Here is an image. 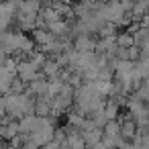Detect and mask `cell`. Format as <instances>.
Returning a JSON list of instances; mask_svg holds the SVG:
<instances>
[{
  "mask_svg": "<svg viewBox=\"0 0 149 149\" xmlns=\"http://www.w3.org/2000/svg\"><path fill=\"white\" fill-rule=\"evenodd\" d=\"M129 59H131V61L139 59V47H137V45H131V47H129Z\"/></svg>",
  "mask_w": 149,
  "mask_h": 149,
  "instance_id": "15",
  "label": "cell"
},
{
  "mask_svg": "<svg viewBox=\"0 0 149 149\" xmlns=\"http://www.w3.org/2000/svg\"><path fill=\"white\" fill-rule=\"evenodd\" d=\"M37 2H47V0H37Z\"/></svg>",
  "mask_w": 149,
  "mask_h": 149,
  "instance_id": "17",
  "label": "cell"
},
{
  "mask_svg": "<svg viewBox=\"0 0 149 149\" xmlns=\"http://www.w3.org/2000/svg\"><path fill=\"white\" fill-rule=\"evenodd\" d=\"M116 33H118V25H114V23H110V21H104L96 35H98V37H112V35H116Z\"/></svg>",
  "mask_w": 149,
  "mask_h": 149,
  "instance_id": "10",
  "label": "cell"
},
{
  "mask_svg": "<svg viewBox=\"0 0 149 149\" xmlns=\"http://www.w3.org/2000/svg\"><path fill=\"white\" fill-rule=\"evenodd\" d=\"M35 123H37V114H33V112H27V114H23V116L19 118V133H23V135H29V133L35 129Z\"/></svg>",
  "mask_w": 149,
  "mask_h": 149,
  "instance_id": "4",
  "label": "cell"
},
{
  "mask_svg": "<svg viewBox=\"0 0 149 149\" xmlns=\"http://www.w3.org/2000/svg\"><path fill=\"white\" fill-rule=\"evenodd\" d=\"M80 135H82V139L86 141V145H94V143H98L100 139H102V129L100 127H92V129H88V131H80Z\"/></svg>",
  "mask_w": 149,
  "mask_h": 149,
  "instance_id": "5",
  "label": "cell"
},
{
  "mask_svg": "<svg viewBox=\"0 0 149 149\" xmlns=\"http://www.w3.org/2000/svg\"><path fill=\"white\" fill-rule=\"evenodd\" d=\"M27 57H29V59H31V61H33V63H35V65L39 68V70H41V65H43V61L47 59V53H43L41 49H39V51H35V49H33V51H31V53H29Z\"/></svg>",
  "mask_w": 149,
  "mask_h": 149,
  "instance_id": "14",
  "label": "cell"
},
{
  "mask_svg": "<svg viewBox=\"0 0 149 149\" xmlns=\"http://www.w3.org/2000/svg\"><path fill=\"white\" fill-rule=\"evenodd\" d=\"M72 45L78 53H86V51H94L96 49V39L92 35H74Z\"/></svg>",
  "mask_w": 149,
  "mask_h": 149,
  "instance_id": "2",
  "label": "cell"
},
{
  "mask_svg": "<svg viewBox=\"0 0 149 149\" xmlns=\"http://www.w3.org/2000/svg\"><path fill=\"white\" fill-rule=\"evenodd\" d=\"M17 76H19L25 84H29V82H33V80H37V78H43V72L27 57V59H19V61H17Z\"/></svg>",
  "mask_w": 149,
  "mask_h": 149,
  "instance_id": "1",
  "label": "cell"
},
{
  "mask_svg": "<svg viewBox=\"0 0 149 149\" xmlns=\"http://www.w3.org/2000/svg\"><path fill=\"white\" fill-rule=\"evenodd\" d=\"M118 112H120V106L112 98L104 100V114H106V118H118Z\"/></svg>",
  "mask_w": 149,
  "mask_h": 149,
  "instance_id": "12",
  "label": "cell"
},
{
  "mask_svg": "<svg viewBox=\"0 0 149 149\" xmlns=\"http://www.w3.org/2000/svg\"><path fill=\"white\" fill-rule=\"evenodd\" d=\"M39 15H41V19L45 21V25H51V23H55V21H59L61 19V15L51 6V4H47V6H41V10H39Z\"/></svg>",
  "mask_w": 149,
  "mask_h": 149,
  "instance_id": "7",
  "label": "cell"
},
{
  "mask_svg": "<svg viewBox=\"0 0 149 149\" xmlns=\"http://www.w3.org/2000/svg\"><path fill=\"white\" fill-rule=\"evenodd\" d=\"M133 94H135L139 100H143V102H145V100L149 98V80H141V84L133 90Z\"/></svg>",
  "mask_w": 149,
  "mask_h": 149,
  "instance_id": "13",
  "label": "cell"
},
{
  "mask_svg": "<svg viewBox=\"0 0 149 149\" xmlns=\"http://www.w3.org/2000/svg\"><path fill=\"white\" fill-rule=\"evenodd\" d=\"M15 135H19V123H17V118L8 120L6 125H0V137H2V139H13Z\"/></svg>",
  "mask_w": 149,
  "mask_h": 149,
  "instance_id": "8",
  "label": "cell"
},
{
  "mask_svg": "<svg viewBox=\"0 0 149 149\" xmlns=\"http://www.w3.org/2000/svg\"><path fill=\"white\" fill-rule=\"evenodd\" d=\"M147 80H149V78H147Z\"/></svg>",
  "mask_w": 149,
  "mask_h": 149,
  "instance_id": "18",
  "label": "cell"
},
{
  "mask_svg": "<svg viewBox=\"0 0 149 149\" xmlns=\"http://www.w3.org/2000/svg\"><path fill=\"white\" fill-rule=\"evenodd\" d=\"M116 45L118 47H131V45H135V41H133V33L131 31H123V33H116Z\"/></svg>",
  "mask_w": 149,
  "mask_h": 149,
  "instance_id": "11",
  "label": "cell"
},
{
  "mask_svg": "<svg viewBox=\"0 0 149 149\" xmlns=\"http://www.w3.org/2000/svg\"><path fill=\"white\" fill-rule=\"evenodd\" d=\"M25 90H27L29 94H33V96H41V94H47V78L43 76V78H37V80L29 82Z\"/></svg>",
  "mask_w": 149,
  "mask_h": 149,
  "instance_id": "3",
  "label": "cell"
},
{
  "mask_svg": "<svg viewBox=\"0 0 149 149\" xmlns=\"http://www.w3.org/2000/svg\"><path fill=\"white\" fill-rule=\"evenodd\" d=\"M94 2H108V0H94Z\"/></svg>",
  "mask_w": 149,
  "mask_h": 149,
  "instance_id": "16",
  "label": "cell"
},
{
  "mask_svg": "<svg viewBox=\"0 0 149 149\" xmlns=\"http://www.w3.org/2000/svg\"><path fill=\"white\" fill-rule=\"evenodd\" d=\"M59 70H61V65L55 61V57H47V59L43 61V65H41V72H43V76H45V78L57 76V74H59Z\"/></svg>",
  "mask_w": 149,
  "mask_h": 149,
  "instance_id": "6",
  "label": "cell"
},
{
  "mask_svg": "<svg viewBox=\"0 0 149 149\" xmlns=\"http://www.w3.org/2000/svg\"><path fill=\"white\" fill-rule=\"evenodd\" d=\"M31 33H33V41H35V45H39V47L45 45V43H49V41L53 39V35L49 33V29H37V27H35Z\"/></svg>",
  "mask_w": 149,
  "mask_h": 149,
  "instance_id": "9",
  "label": "cell"
}]
</instances>
